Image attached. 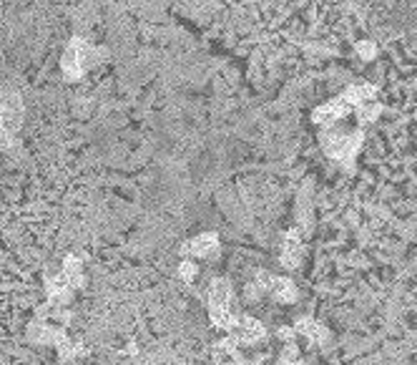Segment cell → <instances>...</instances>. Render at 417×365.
<instances>
[{
  "label": "cell",
  "mask_w": 417,
  "mask_h": 365,
  "mask_svg": "<svg viewBox=\"0 0 417 365\" xmlns=\"http://www.w3.org/2000/svg\"><path fill=\"white\" fill-rule=\"evenodd\" d=\"M282 365H299L297 360H282Z\"/></svg>",
  "instance_id": "15"
},
{
  "label": "cell",
  "mask_w": 417,
  "mask_h": 365,
  "mask_svg": "<svg viewBox=\"0 0 417 365\" xmlns=\"http://www.w3.org/2000/svg\"><path fill=\"white\" fill-rule=\"evenodd\" d=\"M357 147V136H347V134H329L325 141L327 154L337 156V159H345L355 151Z\"/></svg>",
  "instance_id": "4"
},
{
  "label": "cell",
  "mask_w": 417,
  "mask_h": 365,
  "mask_svg": "<svg viewBox=\"0 0 417 365\" xmlns=\"http://www.w3.org/2000/svg\"><path fill=\"white\" fill-rule=\"evenodd\" d=\"M357 51H360V55H364V58H372V55H375V46H372V43H360Z\"/></svg>",
  "instance_id": "13"
},
{
  "label": "cell",
  "mask_w": 417,
  "mask_h": 365,
  "mask_svg": "<svg viewBox=\"0 0 417 365\" xmlns=\"http://www.w3.org/2000/svg\"><path fill=\"white\" fill-rule=\"evenodd\" d=\"M349 111H352V106L347 103L345 96H340V99H334V101L325 103L322 109L314 111V121H317V124H332V121H337V118L347 116Z\"/></svg>",
  "instance_id": "3"
},
{
  "label": "cell",
  "mask_w": 417,
  "mask_h": 365,
  "mask_svg": "<svg viewBox=\"0 0 417 365\" xmlns=\"http://www.w3.org/2000/svg\"><path fill=\"white\" fill-rule=\"evenodd\" d=\"M301 260V244L299 240H297V234L289 232L284 240V247H282V262L286 264V267H297Z\"/></svg>",
  "instance_id": "8"
},
{
  "label": "cell",
  "mask_w": 417,
  "mask_h": 365,
  "mask_svg": "<svg viewBox=\"0 0 417 365\" xmlns=\"http://www.w3.org/2000/svg\"><path fill=\"white\" fill-rule=\"evenodd\" d=\"M229 303H232L229 282L226 280L211 282V290H209V305H211V307H229Z\"/></svg>",
  "instance_id": "7"
},
{
  "label": "cell",
  "mask_w": 417,
  "mask_h": 365,
  "mask_svg": "<svg viewBox=\"0 0 417 365\" xmlns=\"http://www.w3.org/2000/svg\"><path fill=\"white\" fill-rule=\"evenodd\" d=\"M85 61H88V46H85L83 40H70L68 48H66V53H63V73L70 78V81H76V78L83 76V68H85Z\"/></svg>",
  "instance_id": "2"
},
{
  "label": "cell",
  "mask_w": 417,
  "mask_h": 365,
  "mask_svg": "<svg viewBox=\"0 0 417 365\" xmlns=\"http://www.w3.org/2000/svg\"><path fill=\"white\" fill-rule=\"evenodd\" d=\"M217 247H219L217 234H201V237H196V240H191L189 244H186L184 252L196 255V257H206V255H214Z\"/></svg>",
  "instance_id": "5"
},
{
  "label": "cell",
  "mask_w": 417,
  "mask_h": 365,
  "mask_svg": "<svg viewBox=\"0 0 417 365\" xmlns=\"http://www.w3.org/2000/svg\"><path fill=\"white\" fill-rule=\"evenodd\" d=\"M193 272H196V267H193L191 262H184V264H181V277H184V280H191Z\"/></svg>",
  "instance_id": "14"
},
{
  "label": "cell",
  "mask_w": 417,
  "mask_h": 365,
  "mask_svg": "<svg viewBox=\"0 0 417 365\" xmlns=\"http://www.w3.org/2000/svg\"><path fill=\"white\" fill-rule=\"evenodd\" d=\"M379 114V106L377 103H360V106H357V116H360V121H372V118L377 116Z\"/></svg>",
  "instance_id": "11"
},
{
  "label": "cell",
  "mask_w": 417,
  "mask_h": 365,
  "mask_svg": "<svg viewBox=\"0 0 417 365\" xmlns=\"http://www.w3.org/2000/svg\"><path fill=\"white\" fill-rule=\"evenodd\" d=\"M267 290H269L277 300H282V303H292L294 297H297V288H294L289 280H284V277H274V280H269Z\"/></svg>",
  "instance_id": "9"
},
{
  "label": "cell",
  "mask_w": 417,
  "mask_h": 365,
  "mask_svg": "<svg viewBox=\"0 0 417 365\" xmlns=\"http://www.w3.org/2000/svg\"><path fill=\"white\" fill-rule=\"evenodd\" d=\"M237 335L241 342H256L264 338V327L254 318H241L237 320Z\"/></svg>",
  "instance_id": "6"
},
{
  "label": "cell",
  "mask_w": 417,
  "mask_h": 365,
  "mask_svg": "<svg viewBox=\"0 0 417 365\" xmlns=\"http://www.w3.org/2000/svg\"><path fill=\"white\" fill-rule=\"evenodd\" d=\"M21 121H23V99L18 94L5 96L3 106H0V134H3V139H13L16 131L21 129Z\"/></svg>",
  "instance_id": "1"
},
{
  "label": "cell",
  "mask_w": 417,
  "mask_h": 365,
  "mask_svg": "<svg viewBox=\"0 0 417 365\" xmlns=\"http://www.w3.org/2000/svg\"><path fill=\"white\" fill-rule=\"evenodd\" d=\"M372 96H375V88H372L370 84H355L347 94H345V99H347L349 106H360V103L370 101Z\"/></svg>",
  "instance_id": "10"
},
{
  "label": "cell",
  "mask_w": 417,
  "mask_h": 365,
  "mask_svg": "<svg viewBox=\"0 0 417 365\" xmlns=\"http://www.w3.org/2000/svg\"><path fill=\"white\" fill-rule=\"evenodd\" d=\"M299 330L301 333H307L309 338H312V340H322V338H325V330H322V327L317 325V323H312V320H307V323H301L299 325Z\"/></svg>",
  "instance_id": "12"
}]
</instances>
